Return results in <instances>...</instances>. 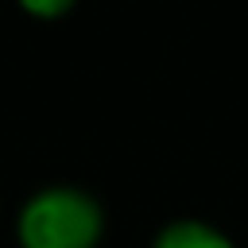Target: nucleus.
Returning <instances> with one entry per match:
<instances>
[{
	"label": "nucleus",
	"instance_id": "nucleus-1",
	"mask_svg": "<svg viewBox=\"0 0 248 248\" xmlns=\"http://www.w3.org/2000/svg\"><path fill=\"white\" fill-rule=\"evenodd\" d=\"M105 232V213L81 186H43L35 190L19 217L16 236L23 248H97Z\"/></svg>",
	"mask_w": 248,
	"mask_h": 248
},
{
	"label": "nucleus",
	"instance_id": "nucleus-2",
	"mask_svg": "<svg viewBox=\"0 0 248 248\" xmlns=\"http://www.w3.org/2000/svg\"><path fill=\"white\" fill-rule=\"evenodd\" d=\"M151 248H236L221 229L205 225V221H194V217H182V221H170L159 229V236L151 240Z\"/></svg>",
	"mask_w": 248,
	"mask_h": 248
},
{
	"label": "nucleus",
	"instance_id": "nucleus-3",
	"mask_svg": "<svg viewBox=\"0 0 248 248\" xmlns=\"http://www.w3.org/2000/svg\"><path fill=\"white\" fill-rule=\"evenodd\" d=\"M23 8H27L31 16H46V19H50V16H66L74 4H70V0H46V4H43V0H27Z\"/></svg>",
	"mask_w": 248,
	"mask_h": 248
}]
</instances>
